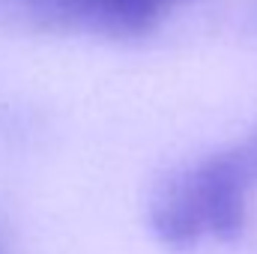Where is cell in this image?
<instances>
[{"mask_svg":"<svg viewBox=\"0 0 257 254\" xmlns=\"http://www.w3.org/2000/svg\"><path fill=\"white\" fill-rule=\"evenodd\" d=\"M183 0H24V9L45 27H81L102 36L135 39L153 33Z\"/></svg>","mask_w":257,"mask_h":254,"instance_id":"1","label":"cell"},{"mask_svg":"<svg viewBox=\"0 0 257 254\" xmlns=\"http://www.w3.org/2000/svg\"><path fill=\"white\" fill-rule=\"evenodd\" d=\"M189 180L200 194L203 215H206V233L218 242H233L245 230V194L248 189L227 171L221 153L189 168Z\"/></svg>","mask_w":257,"mask_h":254,"instance_id":"2","label":"cell"},{"mask_svg":"<svg viewBox=\"0 0 257 254\" xmlns=\"http://www.w3.org/2000/svg\"><path fill=\"white\" fill-rule=\"evenodd\" d=\"M0 3H18V6H24V0H0Z\"/></svg>","mask_w":257,"mask_h":254,"instance_id":"5","label":"cell"},{"mask_svg":"<svg viewBox=\"0 0 257 254\" xmlns=\"http://www.w3.org/2000/svg\"><path fill=\"white\" fill-rule=\"evenodd\" d=\"M221 159H224L227 171H230L245 189H254L257 186V132L254 135H248L242 144L224 150Z\"/></svg>","mask_w":257,"mask_h":254,"instance_id":"4","label":"cell"},{"mask_svg":"<svg viewBox=\"0 0 257 254\" xmlns=\"http://www.w3.org/2000/svg\"><path fill=\"white\" fill-rule=\"evenodd\" d=\"M150 227L156 239L174 251L194 248L206 236V215L200 194L189 180V171L174 177L150 206Z\"/></svg>","mask_w":257,"mask_h":254,"instance_id":"3","label":"cell"}]
</instances>
